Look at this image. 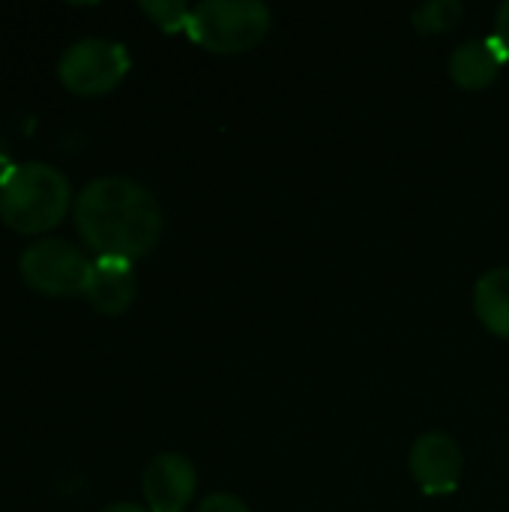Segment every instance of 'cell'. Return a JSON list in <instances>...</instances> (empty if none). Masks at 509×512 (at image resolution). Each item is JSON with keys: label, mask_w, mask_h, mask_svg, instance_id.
<instances>
[{"label": "cell", "mask_w": 509, "mask_h": 512, "mask_svg": "<svg viewBox=\"0 0 509 512\" xmlns=\"http://www.w3.org/2000/svg\"><path fill=\"white\" fill-rule=\"evenodd\" d=\"M75 228L102 261L132 264L153 252L162 237V207L156 195L129 177H96L72 204Z\"/></svg>", "instance_id": "1"}, {"label": "cell", "mask_w": 509, "mask_h": 512, "mask_svg": "<svg viewBox=\"0 0 509 512\" xmlns=\"http://www.w3.org/2000/svg\"><path fill=\"white\" fill-rule=\"evenodd\" d=\"M72 204L69 177L48 162H24L0 180V219L24 237H39L63 222Z\"/></svg>", "instance_id": "2"}, {"label": "cell", "mask_w": 509, "mask_h": 512, "mask_svg": "<svg viewBox=\"0 0 509 512\" xmlns=\"http://www.w3.org/2000/svg\"><path fill=\"white\" fill-rule=\"evenodd\" d=\"M273 12L261 0H204L192 6L189 39L213 54H243L264 42Z\"/></svg>", "instance_id": "3"}, {"label": "cell", "mask_w": 509, "mask_h": 512, "mask_svg": "<svg viewBox=\"0 0 509 512\" xmlns=\"http://www.w3.org/2000/svg\"><path fill=\"white\" fill-rule=\"evenodd\" d=\"M18 273L24 285L45 297H84L93 261L63 237H42L33 240L21 258Z\"/></svg>", "instance_id": "4"}, {"label": "cell", "mask_w": 509, "mask_h": 512, "mask_svg": "<svg viewBox=\"0 0 509 512\" xmlns=\"http://www.w3.org/2000/svg\"><path fill=\"white\" fill-rule=\"evenodd\" d=\"M129 51L123 42L87 36L72 42L57 60V78L72 96H105L111 93L129 72Z\"/></svg>", "instance_id": "5"}, {"label": "cell", "mask_w": 509, "mask_h": 512, "mask_svg": "<svg viewBox=\"0 0 509 512\" xmlns=\"http://www.w3.org/2000/svg\"><path fill=\"white\" fill-rule=\"evenodd\" d=\"M408 468L414 483L426 495H453L459 489L465 456L456 438L447 432H423L408 453Z\"/></svg>", "instance_id": "6"}, {"label": "cell", "mask_w": 509, "mask_h": 512, "mask_svg": "<svg viewBox=\"0 0 509 512\" xmlns=\"http://www.w3.org/2000/svg\"><path fill=\"white\" fill-rule=\"evenodd\" d=\"M198 489L195 465L180 453H159L141 477V492L150 512H183Z\"/></svg>", "instance_id": "7"}, {"label": "cell", "mask_w": 509, "mask_h": 512, "mask_svg": "<svg viewBox=\"0 0 509 512\" xmlns=\"http://www.w3.org/2000/svg\"><path fill=\"white\" fill-rule=\"evenodd\" d=\"M84 297H87V303H90L99 315L117 318V315L129 312V306H132L135 297H138V279H135L132 264L96 258Z\"/></svg>", "instance_id": "8"}, {"label": "cell", "mask_w": 509, "mask_h": 512, "mask_svg": "<svg viewBox=\"0 0 509 512\" xmlns=\"http://www.w3.org/2000/svg\"><path fill=\"white\" fill-rule=\"evenodd\" d=\"M507 57L489 39H465L450 54V78L462 90H486L501 75Z\"/></svg>", "instance_id": "9"}, {"label": "cell", "mask_w": 509, "mask_h": 512, "mask_svg": "<svg viewBox=\"0 0 509 512\" xmlns=\"http://www.w3.org/2000/svg\"><path fill=\"white\" fill-rule=\"evenodd\" d=\"M474 315L492 336L509 342V267H495L480 276L474 288Z\"/></svg>", "instance_id": "10"}, {"label": "cell", "mask_w": 509, "mask_h": 512, "mask_svg": "<svg viewBox=\"0 0 509 512\" xmlns=\"http://www.w3.org/2000/svg\"><path fill=\"white\" fill-rule=\"evenodd\" d=\"M462 18H465V6L459 0H426L411 12V21L423 36L450 33L462 24Z\"/></svg>", "instance_id": "11"}, {"label": "cell", "mask_w": 509, "mask_h": 512, "mask_svg": "<svg viewBox=\"0 0 509 512\" xmlns=\"http://www.w3.org/2000/svg\"><path fill=\"white\" fill-rule=\"evenodd\" d=\"M138 6L162 33H180L189 27L192 6H186L183 0H141Z\"/></svg>", "instance_id": "12"}, {"label": "cell", "mask_w": 509, "mask_h": 512, "mask_svg": "<svg viewBox=\"0 0 509 512\" xmlns=\"http://www.w3.org/2000/svg\"><path fill=\"white\" fill-rule=\"evenodd\" d=\"M195 512H249V507L243 504V498L231 492H216V495H207Z\"/></svg>", "instance_id": "13"}, {"label": "cell", "mask_w": 509, "mask_h": 512, "mask_svg": "<svg viewBox=\"0 0 509 512\" xmlns=\"http://www.w3.org/2000/svg\"><path fill=\"white\" fill-rule=\"evenodd\" d=\"M492 42L501 48V54L509 60V0H504L495 12V24H492Z\"/></svg>", "instance_id": "14"}, {"label": "cell", "mask_w": 509, "mask_h": 512, "mask_svg": "<svg viewBox=\"0 0 509 512\" xmlns=\"http://www.w3.org/2000/svg\"><path fill=\"white\" fill-rule=\"evenodd\" d=\"M99 512H150L147 507H141V504H129V501H117V504H108V507H102Z\"/></svg>", "instance_id": "15"}]
</instances>
